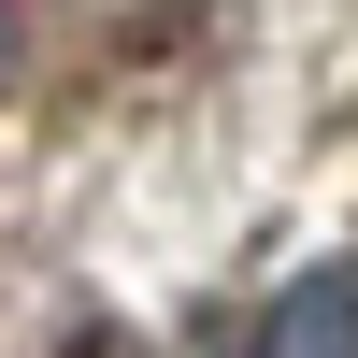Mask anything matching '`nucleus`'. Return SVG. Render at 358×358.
<instances>
[{
    "mask_svg": "<svg viewBox=\"0 0 358 358\" xmlns=\"http://www.w3.org/2000/svg\"><path fill=\"white\" fill-rule=\"evenodd\" d=\"M273 358H358V287H301L273 315Z\"/></svg>",
    "mask_w": 358,
    "mask_h": 358,
    "instance_id": "1",
    "label": "nucleus"
}]
</instances>
